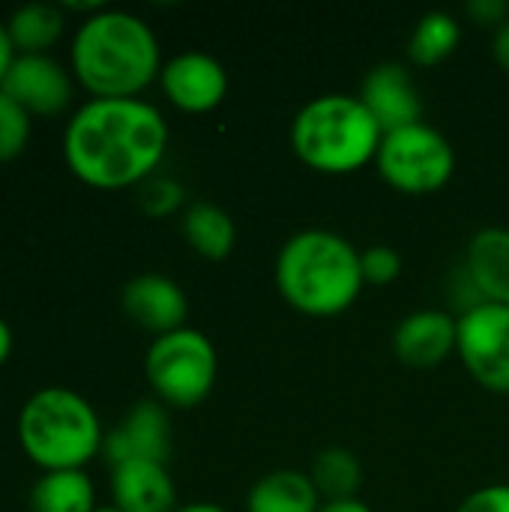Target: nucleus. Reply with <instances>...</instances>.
<instances>
[{
	"mask_svg": "<svg viewBox=\"0 0 509 512\" xmlns=\"http://www.w3.org/2000/svg\"><path fill=\"white\" fill-rule=\"evenodd\" d=\"M168 150V123L147 99H90L63 132L69 171L96 189L150 180Z\"/></svg>",
	"mask_w": 509,
	"mask_h": 512,
	"instance_id": "obj_1",
	"label": "nucleus"
},
{
	"mask_svg": "<svg viewBox=\"0 0 509 512\" xmlns=\"http://www.w3.org/2000/svg\"><path fill=\"white\" fill-rule=\"evenodd\" d=\"M69 63L93 99H138L159 78L162 51L144 18L102 6L78 24Z\"/></svg>",
	"mask_w": 509,
	"mask_h": 512,
	"instance_id": "obj_2",
	"label": "nucleus"
},
{
	"mask_svg": "<svg viewBox=\"0 0 509 512\" xmlns=\"http://www.w3.org/2000/svg\"><path fill=\"white\" fill-rule=\"evenodd\" d=\"M360 252L327 228L291 234L276 255V288L297 312L333 318L351 309L363 291Z\"/></svg>",
	"mask_w": 509,
	"mask_h": 512,
	"instance_id": "obj_3",
	"label": "nucleus"
},
{
	"mask_svg": "<svg viewBox=\"0 0 509 512\" xmlns=\"http://www.w3.org/2000/svg\"><path fill=\"white\" fill-rule=\"evenodd\" d=\"M102 441L105 432L93 405L66 387L36 390L18 414V444L45 474L84 471L102 453Z\"/></svg>",
	"mask_w": 509,
	"mask_h": 512,
	"instance_id": "obj_4",
	"label": "nucleus"
},
{
	"mask_svg": "<svg viewBox=\"0 0 509 512\" xmlns=\"http://www.w3.org/2000/svg\"><path fill=\"white\" fill-rule=\"evenodd\" d=\"M381 126L360 96L324 93L306 102L291 120V147L321 174H351L372 162L381 147Z\"/></svg>",
	"mask_w": 509,
	"mask_h": 512,
	"instance_id": "obj_5",
	"label": "nucleus"
},
{
	"mask_svg": "<svg viewBox=\"0 0 509 512\" xmlns=\"http://www.w3.org/2000/svg\"><path fill=\"white\" fill-rule=\"evenodd\" d=\"M144 375L162 405L195 408L213 393L219 357L213 342L201 330L180 327L150 342Z\"/></svg>",
	"mask_w": 509,
	"mask_h": 512,
	"instance_id": "obj_6",
	"label": "nucleus"
},
{
	"mask_svg": "<svg viewBox=\"0 0 509 512\" xmlns=\"http://www.w3.org/2000/svg\"><path fill=\"white\" fill-rule=\"evenodd\" d=\"M375 165L381 177L408 195H429L450 183L456 171L453 144L429 123H414L381 138Z\"/></svg>",
	"mask_w": 509,
	"mask_h": 512,
	"instance_id": "obj_7",
	"label": "nucleus"
},
{
	"mask_svg": "<svg viewBox=\"0 0 509 512\" xmlns=\"http://www.w3.org/2000/svg\"><path fill=\"white\" fill-rule=\"evenodd\" d=\"M456 351L480 387L509 393V306H468L456 318Z\"/></svg>",
	"mask_w": 509,
	"mask_h": 512,
	"instance_id": "obj_8",
	"label": "nucleus"
},
{
	"mask_svg": "<svg viewBox=\"0 0 509 512\" xmlns=\"http://www.w3.org/2000/svg\"><path fill=\"white\" fill-rule=\"evenodd\" d=\"M0 90L30 117H54L72 102V75L48 54H18L3 75Z\"/></svg>",
	"mask_w": 509,
	"mask_h": 512,
	"instance_id": "obj_9",
	"label": "nucleus"
},
{
	"mask_svg": "<svg viewBox=\"0 0 509 512\" xmlns=\"http://www.w3.org/2000/svg\"><path fill=\"white\" fill-rule=\"evenodd\" d=\"M159 84L171 105L189 114H204L225 99L228 72L207 51H180L168 63H162Z\"/></svg>",
	"mask_w": 509,
	"mask_h": 512,
	"instance_id": "obj_10",
	"label": "nucleus"
},
{
	"mask_svg": "<svg viewBox=\"0 0 509 512\" xmlns=\"http://www.w3.org/2000/svg\"><path fill=\"white\" fill-rule=\"evenodd\" d=\"M102 456L108 459L111 468L132 462V459L168 465V459H171V417H168L165 405L144 399L135 408H129L123 423L105 435Z\"/></svg>",
	"mask_w": 509,
	"mask_h": 512,
	"instance_id": "obj_11",
	"label": "nucleus"
},
{
	"mask_svg": "<svg viewBox=\"0 0 509 512\" xmlns=\"http://www.w3.org/2000/svg\"><path fill=\"white\" fill-rule=\"evenodd\" d=\"M120 306L129 321H135L138 327L156 336L180 330L189 312V300L183 288L171 276H162V273H141L129 279L123 285Z\"/></svg>",
	"mask_w": 509,
	"mask_h": 512,
	"instance_id": "obj_12",
	"label": "nucleus"
},
{
	"mask_svg": "<svg viewBox=\"0 0 509 512\" xmlns=\"http://www.w3.org/2000/svg\"><path fill=\"white\" fill-rule=\"evenodd\" d=\"M360 102L375 117L384 135L420 123V114H423L417 84L402 63L375 66L360 84Z\"/></svg>",
	"mask_w": 509,
	"mask_h": 512,
	"instance_id": "obj_13",
	"label": "nucleus"
},
{
	"mask_svg": "<svg viewBox=\"0 0 509 512\" xmlns=\"http://www.w3.org/2000/svg\"><path fill=\"white\" fill-rule=\"evenodd\" d=\"M393 351L411 369L441 366L456 351V318L438 309L411 312L393 333Z\"/></svg>",
	"mask_w": 509,
	"mask_h": 512,
	"instance_id": "obj_14",
	"label": "nucleus"
},
{
	"mask_svg": "<svg viewBox=\"0 0 509 512\" xmlns=\"http://www.w3.org/2000/svg\"><path fill=\"white\" fill-rule=\"evenodd\" d=\"M111 498L120 512H177V489L168 465L147 459L111 468Z\"/></svg>",
	"mask_w": 509,
	"mask_h": 512,
	"instance_id": "obj_15",
	"label": "nucleus"
},
{
	"mask_svg": "<svg viewBox=\"0 0 509 512\" xmlns=\"http://www.w3.org/2000/svg\"><path fill=\"white\" fill-rule=\"evenodd\" d=\"M465 276L483 303L509 306V228H483L471 237Z\"/></svg>",
	"mask_w": 509,
	"mask_h": 512,
	"instance_id": "obj_16",
	"label": "nucleus"
},
{
	"mask_svg": "<svg viewBox=\"0 0 509 512\" xmlns=\"http://www.w3.org/2000/svg\"><path fill=\"white\" fill-rule=\"evenodd\" d=\"M324 498L318 495L315 483L303 471H270L264 474L246 498V512H318Z\"/></svg>",
	"mask_w": 509,
	"mask_h": 512,
	"instance_id": "obj_17",
	"label": "nucleus"
},
{
	"mask_svg": "<svg viewBox=\"0 0 509 512\" xmlns=\"http://www.w3.org/2000/svg\"><path fill=\"white\" fill-rule=\"evenodd\" d=\"M9 39L15 45V54H48L66 30V15L54 3H24L6 18Z\"/></svg>",
	"mask_w": 509,
	"mask_h": 512,
	"instance_id": "obj_18",
	"label": "nucleus"
},
{
	"mask_svg": "<svg viewBox=\"0 0 509 512\" xmlns=\"http://www.w3.org/2000/svg\"><path fill=\"white\" fill-rule=\"evenodd\" d=\"M183 237L198 255L210 261H222L231 255L237 243V225L228 216V210H222L219 204L198 201L183 213Z\"/></svg>",
	"mask_w": 509,
	"mask_h": 512,
	"instance_id": "obj_19",
	"label": "nucleus"
},
{
	"mask_svg": "<svg viewBox=\"0 0 509 512\" xmlns=\"http://www.w3.org/2000/svg\"><path fill=\"white\" fill-rule=\"evenodd\" d=\"M96 489L84 471H51L30 489V512H96Z\"/></svg>",
	"mask_w": 509,
	"mask_h": 512,
	"instance_id": "obj_20",
	"label": "nucleus"
},
{
	"mask_svg": "<svg viewBox=\"0 0 509 512\" xmlns=\"http://www.w3.org/2000/svg\"><path fill=\"white\" fill-rule=\"evenodd\" d=\"M309 477L324 501H348L363 486V465L351 450L327 447L315 456Z\"/></svg>",
	"mask_w": 509,
	"mask_h": 512,
	"instance_id": "obj_21",
	"label": "nucleus"
},
{
	"mask_svg": "<svg viewBox=\"0 0 509 512\" xmlns=\"http://www.w3.org/2000/svg\"><path fill=\"white\" fill-rule=\"evenodd\" d=\"M459 39H462V24L456 21V15L444 9H432L417 21L408 39V57L417 66H435L456 51Z\"/></svg>",
	"mask_w": 509,
	"mask_h": 512,
	"instance_id": "obj_22",
	"label": "nucleus"
},
{
	"mask_svg": "<svg viewBox=\"0 0 509 512\" xmlns=\"http://www.w3.org/2000/svg\"><path fill=\"white\" fill-rule=\"evenodd\" d=\"M30 141V114L0 90V162H12Z\"/></svg>",
	"mask_w": 509,
	"mask_h": 512,
	"instance_id": "obj_23",
	"label": "nucleus"
},
{
	"mask_svg": "<svg viewBox=\"0 0 509 512\" xmlns=\"http://www.w3.org/2000/svg\"><path fill=\"white\" fill-rule=\"evenodd\" d=\"M360 270L366 285H390L402 273V255L393 246H369L360 252Z\"/></svg>",
	"mask_w": 509,
	"mask_h": 512,
	"instance_id": "obj_24",
	"label": "nucleus"
},
{
	"mask_svg": "<svg viewBox=\"0 0 509 512\" xmlns=\"http://www.w3.org/2000/svg\"><path fill=\"white\" fill-rule=\"evenodd\" d=\"M183 204V186L168 177H153L141 189V207L147 216H168Z\"/></svg>",
	"mask_w": 509,
	"mask_h": 512,
	"instance_id": "obj_25",
	"label": "nucleus"
},
{
	"mask_svg": "<svg viewBox=\"0 0 509 512\" xmlns=\"http://www.w3.org/2000/svg\"><path fill=\"white\" fill-rule=\"evenodd\" d=\"M456 512H509V486L495 483L471 492Z\"/></svg>",
	"mask_w": 509,
	"mask_h": 512,
	"instance_id": "obj_26",
	"label": "nucleus"
},
{
	"mask_svg": "<svg viewBox=\"0 0 509 512\" xmlns=\"http://www.w3.org/2000/svg\"><path fill=\"white\" fill-rule=\"evenodd\" d=\"M465 12L477 24H495V27H501L509 18V3H504V0H471L465 6Z\"/></svg>",
	"mask_w": 509,
	"mask_h": 512,
	"instance_id": "obj_27",
	"label": "nucleus"
},
{
	"mask_svg": "<svg viewBox=\"0 0 509 512\" xmlns=\"http://www.w3.org/2000/svg\"><path fill=\"white\" fill-rule=\"evenodd\" d=\"M18 54H15V45H12V39H9V30H6V21L0 18V81H3V75L9 72V66H12V60H15Z\"/></svg>",
	"mask_w": 509,
	"mask_h": 512,
	"instance_id": "obj_28",
	"label": "nucleus"
},
{
	"mask_svg": "<svg viewBox=\"0 0 509 512\" xmlns=\"http://www.w3.org/2000/svg\"><path fill=\"white\" fill-rule=\"evenodd\" d=\"M495 60L501 63V69H507L509 72V18L495 30Z\"/></svg>",
	"mask_w": 509,
	"mask_h": 512,
	"instance_id": "obj_29",
	"label": "nucleus"
},
{
	"mask_svg": "<svg viewBox=\"0 0 509 512\" xmlns=\"http://www.w3.org/2000/svg\"><path fill=\"white\" fill-rule=\"evenodd\" d=\"M318 512H372L360 498H348V501H324V507Z\"/></svg>",
	"mask_w": 509,
	"mask_h": 512,
	"instance_id": "obj_30",
	"label": "nucleus"
},
{
	"mask_svg": "<svg viewBox=\"0 0 509 512\" xmlns=\"http://www.w3.org/2000/svg\"><path fill=\"white\" fill-rule=\"evenodd\" d=\"M12 345H15V336H12V327L0 318V366L9 360L12 354Z\"/></svg>",
	"mask_w": 509,
	"mask_h": 512,
	"instance_id": "obj_31",
	"label": "nucleus"
},
{
	"mask_svg": "<svg viewBox=\"0 0 509 512\" xmlns=\"http://www.w3.org/2000/svg\"><path fill=\"white\" fill-rule=\"evenodd\" d=\"M177 512H228L225 507H219V504H210V501H195V504H183V507H177Z\"/></svg>",
	"mask_w": 509,
	"mask_h": 512,
	"instance_id": "obj_32",
	"label": "nucleus"
},
{
	"mask_svg": "<svg viewBox=\"0 0 509 512\" xmlns=\"http://www.w3.org/2000/svg\"><path fill=\"white\" fill-rule=\"evenodd\" d=\"M96 512H120V510H117V507L111 504V507H99V510H96Z\"/></svg>",
	"mask_w": 509,
	"mask_h": 512,
	"instance_id": "obj_33",
	"label": "nucleus"
}]
</instances>
